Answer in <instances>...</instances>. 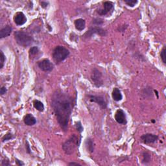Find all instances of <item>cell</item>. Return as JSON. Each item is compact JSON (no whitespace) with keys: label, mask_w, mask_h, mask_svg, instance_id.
Instances as JSON below:
<instances>
[{"label":"cell","mask_w":166,"mask_h":166,"mask_svg":"<svg viewBox=\"0 0 166 166\" xmlns=\"http://www.w3.org/2000/svg\"><path fill=\"white\" fill-rule=\"evenodd\" d=\"M85 145H86V147L87 149V150H88L90 153H93L94 151V142H93L91 138H87L86 140V143H85Z\"/></svg>","instance_id":"d6986e66"},{"label":"cell","mask_w":166,"mask_h":166,"mask_svg":"<svg viewBox=\"0 0 166 166\" xmlns=\"http://www.w3.org/2000/svg\"><path fill=\"white\" fill-rule=\"evenodd\" d=\"M94 34H96V35H99L101 36H105L107 34V32L105 29H103L100 27H91L88 31L86 32L83 35V37L84 38L88 39L91 38L93 36V35Z\"/></svg>","instance_id":"5b68a950"},{"label":"cell","mask_w":166,"mask_h":166,"mask_svg":"<svg viewBox=\"0 0 166 166\" xmlns=\"http://www.w3.org/2000/svg\"><path fill=\"white\" fill-rule=\"evenodd\" d=\"M75 127H76V129H77V131L79 133H82V132H83V130H84L83 126L82 124H81V122H76V123H75Z\"/></svg>","instance_id":"d4e9b609"},{"label":"cell","mask_w":166,"mask_h":166,"mask_svg":"<svg viewBox=\"0 0 166 166\" xmlns=\"http://www.w3.org/2000/svg\"><path fill=\"white\" fill-rule=\"evenodd\" d=\"M7 91V90L6 88V87L2 86L1 88V90H0V94H1V95H4V94H6Z\"/></svg>","instance_id":"83f0119b"},{"label":"cell","mask_w":166,"mask_h":166,"mask_svg":"<svg viewBox=\"0 0 166 166\" xmlns=\"http://www.w3.org/2000/svg\"><path fill=\"white\" fill-rule=\"evenodd\" d=\"M25 147H26V148H27V153H29V154H30L31 153V150H30V148H29V145L28 144V142H27V145L25 146Z\"/></svg>","instance_id":"1f68e13d"},{"label":"cell","mask_w":166,"mask_h":166,"mask_svg":"<svg viewBox=\"0 0 166 166\" xmlns=\"http://www.w3.org/2000/svg\"><path fill=\"white\" fill-rule=\"evenodd\" d=\"M103 8L97 10V13L100 16H105L110 13H112L114 9V4L111 1H105L103 3Z\"/></svg>","instance_id":"9c48e42d"},{"label":"cell","mask_w":166,"mask_h":166,"mask_svg":"<svg viewBox=\"0 0 166 166\" xmlns=\"http://www.w3.org/2000/svg\"><path fill=\"white\" fill-rule=\"evenodd\" d=\"M0 53H1V56H0V69H2L4 66V63L6 60V58H5L4 53L1 50L0 51Z\"/></svg>","instance_id":"44dd1931"},{"label":"cell","mask_w":166,"mask_h":166,"mask_svg":"<svg viewBox=\"0 0 166 166\" xmlns=\"http://www.w3.org/2000/svg\"><path fill=\"white\" fill-rule=\"evenodd\" d=\"M49 5V2L47 1H41L40 2V6L43 8H46Z\"/></svg>","instance_id":"f1b7e54d"},{"label":"cell","mask_w":166,"mask_h":166,"mask_svg":"<svg viewBox=\"0 0 166 166\" xmlns=\"http://www.w3.org/2000/svg\"><path fill=\"white\" fill-rule=\"evenodd\" d=\"M38 66L42 71L45 72H51L54 68V65L49 59H44L38 63Z\"/></svg>","instance_id":"ba28073f"},{"label":"cell","mask_w":166,"mask_h":166,"mask_svg":"<svg viewBox=\"0 0 166 166\" xmlns=\"http://www.w3.org/2000/svg\"><path fill=\"white\" fill-rule=\"evenodd\" d=\"M104 23V20L103 19L99 18H96L93 19V24L96 25H101Z\"/></svg>","instance_id":"484cf974"},{"label":"cell","mask_w":166,"mask_h":166,"mask_svg":"<svg viewBox=\"0 0 166 166\" xmlns=\"http://www.w3.org/2000/svg\"><path fill=\"white\" fill-rule=\"evenodd\" d=\"M140 139L145 144H151V143H154L157 142V140H158V136L153 134L147 133L142 135L140 137Z\"/></svg>","instance_id":"30bf717a"},{"label":"cell","mask_w":166,"mask_h":166,"mask_svg":"<svg viewBox=\"0 0 166 166\" xmlns=\"http://www.w3.org/2000/svg\"><path fill=\"white\" fill-rule=\"evenodd\" d=\"M151 154L148 152L144 151L142 153V163L143 164H148L151 162Z\"/></svg>","instance_id":"ac0fdd59"},{"label":"cell","mask_w":166,"mask_h":166,"mask_svg":"<svg viewBox=\"0 0 166 166\" xmlns=\"http://www.w3.org/2000/svg\"><path fill=\"white\" fill-rule=\"evenodd\" d=\"M10 165H11L10 163L8 158H5L4 160H3V161L1 162L2 166H9Z\"/></svg>","instance_id":"4316f807"},{"label":"cell","mask_w":166,"mask_h":166,"mask_svg":"<svg viewBox=\"0 0 166 166\" xmlns=\"http://www.w3.org/2000/svg\"><path fill=\"white\" fill-rule=\"evenodd\" d=\"M12 30L13 28L10 25H7V26L3 28L0 31V38H3L10 36L11 33H12Z\"/></svg>","instance_id":"9a60e30c"},{"label":"cell","mask_w":166,"mask_h":166,"mask_svg":"<svg viewBox=\"0 0 166 166\" xmlns=\"http://www.w3.org/2000/svg\"><path fill=\"white\" fill-rule=\"evenodd\" d=\"M112 99L116 101H120L123 99V95L122 94V92L119 90V89L117 88H114L113 91L112 93Z\"/></svg>","instance_id":"2e32d148"},{"label":"cell","mask_w":166,"mask_h":166,"mask_svg":"<svg viewBox=\"0 0 166 166\" xmlns=\"http://www.w3.org/2000/svg\"><path fill=\"white\" fill-rule=\"evenodd\" d=\"M114 118L116 122L122 125H126L127 123L126 116L125 112L122 109H118L114 115Z\"/></svg>","instance_id":"8fae6325"},{"label":"cell","mask_w":166,"mask_h":166,"mask_svg":"<svg viewBox=\"0 0 166 166\" xmlns=\"http://www.w3.org/2000/svg\"><path fill=\"white\" fill-rule=\"evenodd\" d=\"M33 106L39 112H44V105L41 101L38 100H34L33 101Z\"/></svg>","instance_id":"e0dca14e"},{"label":"cell","mask_w":166,"mask_h":166,"mask_svg":"<svg viewBox=\"0 0 166 166\" xmlns=\"http://www.w3.org/2000/svg\"><path fill=\"white\" fill-rule=\"evenodd\" d=\"M69 165H81L80 164L78 163H76V162H70L68 164Z\"/></svg>","instance_id":"4dcf8cb0"},{"label":"cell","mask_w":166,"mask_h":166,"mask_svg":"<svg viewBox=\"0 0 166 166\" xmlns=\"http://www.w3.org/2000/svg\"><path fill=\"white\" fill-rule=\"evenodd\" d=\"M14 21L17 25H23L27 22V18L22 12H18L14 16Z\"/></svg>","instance_id":"7c38bea8"},{"label":"cell","mask_w":166,"mask_h":166,"mask_svg":"<svg viewBox=\"0 0 166 166\" xmlns=\"http://www.w3.org/2000/svg\"><path fill=\"white\" fill-rule=\"evenodd\" d=\"M15 38L17 44L23 47H28L31 45L33 38L27 33L24 31H16L15 33Z\"/></svg>","instance_id":"277c9868"},{"label":"cell","mask_w":166,"mask_h":166,"mask_svg":"<svg viewBox=\"0 0 166 166\" xmlns=\"http://www.w3.org/2000/svg\"><path fill=\"white\" fill-rule=\"evenodd\" d=\"M24 122L26 125L33 126L36 123V119L31 114H27L24 118Z\"/></svg>","instance_id":"4fadbf2b"},{"label":"cell","mask_w":166,"mask_h":166,"mask_svg":"<svg viewBox=\"0 0 166 166\" xmlns=\"http://www.w3.org/2000/svg\"><path fill=\"white\" fill-rule=\"evenodd\" d=\"M91 79L94 85L99 88L103 84V81L102 78V73L97 68H94L91 74Z\"/></svg>","instance_id":"8992f818"},{"label":"cell","mask_w":166,"mask_h":166,"mask_svg":"<svg viewBox=\"0 0 166 166\" xmlns=\"http://www.w3.org/2000/svg\"><path fill=\"white\" fill-rule=\"evenodd\" d=\"M74 24L76 29L79 31H83L86 27V22L84 19L82 18H78L75 19L74 22Z\"/></svg>","instance_id":"5bb4252c"},{"label":"cell","mask_w":166,"mask_h":166,"mask_svg":"<svg viewBox=\"0 0 166 166\" xmlns=\"http://www.w3.org/2000/svg\"><path fill=\"white\" fill-rule=\"evenodd\" d=\"M89 100L92 103H96L101 109H106L107 107V102H106L105 97L101 95H89Z\"/></svg>","instance_id":"52a82bcc"},{"label":"cell","mask_w":166,"mask_h":166,"mask_svg":"<svg viewBox=\"0 0 166 166\" xmlns=\"http://www.w3.org/2000/svg\"><path fill=\"white\" fill-rule=\"evenodd\" d=\"M75 99L71 95L61 90L54 92L51 98V106L63 131L68 128L69 120L75 105Z\"/></svg>","instance_id":"6da1fadb"},{"label":"cell","mask_w":166,"mask_h":166,"mask_svg":"<svg viewBox=\"0 0 166 166\" xmlns=\"http://www.w3.org/2000/svg\"><path fill=\"white\" fill-rule=\"evenodd\" d=\"M16 165H19V166L24 165V162H22V161H21V160H19L18 159H17V158H16Z\"/></svg>","instance_id":"f546056e"},{"label":"cell","mask_w":166,"mask_h":166,"mask_svg":"<svg viewBox=\"0 0 166 166\" xmlns=\"http://www.w3.org/2000/svg\"><path fill=\"white\" fill-rule=\"evenodd\" d=\"M13 138H15V136H14V135L12 133H7L5 134L3 137L2 142L9 141V140H12Z\"/></svg>","instance_id":"7402d4cb"},{"label":"cell","mask_w":166,"mask_h":166,"mask_svg":"<svg viewBox=\"0 0 166 166\" xmlns=\"http://www.w3.org/2000/svg\"><path fill=\"white\" fill-rule=\"evenodd\" d=\"M29 56L31 57H34V56L37 55L39 53V49L38 47L36 46H33L31 48L29 49Z\"/></svg>","instance_id":"ffe728a7"},{"label":"cell","mask_w":166,"mask_h":166,"mask_svg":"<svg viewBox=\"0 0 166 166\" xmlns=\"http://www.w3.org/2000/svg\"><path fill=\"white\" fill-rule=\"evenodd\" d=\"M80 143V140L75 134H73L68 140L63 143V149L66 154H72L74 153L76 149L78 147Z\"/></svg>","instance_id":"3957f363"},{"label":"cell","mask_w":166,"mask_h":166,"mask_svg":"<svg viewBox=\"0 0 166 166\" xmlns=\"http://www.w3.org/2000/svg\"><path fill=\"white\" fill-rule=\"evenodd\" d=\"M165 46H164V47H163L162 51H161V53H160V57H161V59H162V60L163 62V63H164V64H165L166 63V60H165Z\"/></svg>","instance_id":"603a6c76"},{"label":"cell","mask_w":166,"mask_h":166,"mask_svg":"<svg viewBox=\"0 0 166 166\" xmlns=\"http://www.w3.org/2000/svg\"><path fill=\"white\" fill-rule=\"evenodd\" d=\"M124 2L128 5V6L131 7H134V5L137 3L138 1L137 0H125Z\"/></svg>","instance_id":"cb8c5ba5"},{"label":"cell","mask_w":166,"mask_h":166,"mask_svg":"<svg viewBox=\"0 0 166 166\" xmlns=\"http://www.w3.org/2000/svg\"><path fill=\"white\" fill-rule=\"evenodd\" d=\"M70 54L69 51L66 49L65 47L62 46H58L53 50L52 57L55 63L58 64L68 57Z\"/></svg>","instance_id":"7a4b0ae2"}]
</instances>
